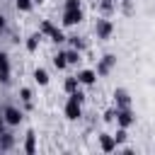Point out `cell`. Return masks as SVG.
Returning a JSON list of instances; mask_svg holds the SVG:
<instances>
[{
    "label": "cell",
    "instance_id": "cell-1",
    "mask_svg": "<svg viewBox=\"0 0 155 155\" xmlns=\"http://www.w3.org/2000/svg\"><path fill=\"white\" fill-rule=\"evenodd\" d=\"M82 19H85V12H82L80 0H65V5H63V17H61L63 27H75V24H80Z\"/></svg>",
    "mask_w": 155,
    "mask_h": 155
},
{
    "label": "cell",
    "instance_id": "cell-2",
    "mask_svg": "<svg viewBox=\"0 0 155 155\" xmlns=\"http://www.w3.org/2000/svg\"><path fill=\"white\" fill-rule=\"evenodd\" d=\"M111 34H114V22L102 15V17L94 22V36H97L99 41H107V39H111Z\"/></svg>",
    "mask_w": 155,
    "mask_h": 155
},
{
    "label": "cell",
    "instance_id": "cell-3",
    "mask_svg": "<svg viewBox=\"0 0 155 155\" xmlns=\"http://www.w3.org/2000/svg\"><path fill=\"white\" fill-rule=\"evenodd\" d=\"M63 114H65L68 121H80V119H82V102H78L75 97L68 94V102H65V107H63Z\"/></svg>",
    "mask_w": 155,
    "mask_h": 155
},
{
    "label": "cell",
    "instance_id": "cell-4",
    "mask_svg": "<svg viewBox=\"0 0 155 155\" xmlns=\"http://www.w3.org/2000/svg\"><path fill=\"white\" fill-rule=\"evenodd\" d=\"M114 68H116V56H114V53H104V56L97 61V68H94V70H97L99 78H107Z\"/></svg>",
    "mask_w": 155,
    "mask_h": 155
},
{
    "label": "cell",
    "instance_id": "cell-5",
    "mask_svg": "<svg viewBox=\"0 0 155 155\" xmlns=\"http://www.w3.org/2000/svg\"><path fill=\"white\" fill-rule=\"evenodd\" d=\"M2 119H5V124H7V126H19V124H22V119H24V114H22V109H19V107L7 104V107L2 109Z\"/></svg>",
    "mask_w": 155,
    "mask_h": 155
},
{
    "label": "cell",
    "instance_id": "cell-6",
    "mask_svg": "<svg viewBox=\"0 0 155 155\" xmlns=\"http://www.w3.org/2000/svg\"><path fill=\"white\" fill-rule=\"evenodd\" d=\"M133 124H136V111H133L131 107H124V109L116 111V126H121V128H131Z\"/></svg>",
    "mask_w": 155,
    "mask_h": 155
},
{
    "label": "cell",
    "instance_id": "cell-7",
    "mask_svg": "<svg viewBox=\"0 0 155 155\" xmlns=\"http://www.w3.org/2000/svg\"><path fill=\"white\" fill-rule=\"evenodd\" d=\"M111 99H114V107L116 109H124V107H131V92L126 87H116L111 92Z\"/></svg>",
    "mask_w": 155,
    "mask_h": 155
},
{
    "label": "cell",
    "instance_id": "cell-8",
    "mask_svg": "<svg viewBox=\"0 0 155 155\" xmlns=\"http://www.w3.org/2000/svg\"><path fill=\"white\" fill-rule=\"evenodd\" d=\"M97 140H99V150H102V153H114V150L119 148V143H116V138H114L111 133H99Z\"/></svg>",
    "mask_w": 155,
    "mask_h": 155
},
{
    "label": "cell",
    "instance_id": "cell-9",
    "mask_svg": "<svg viewBox=\"0 0 155 155\" xmlns=\"http://www.w3.org/2000/svg\"><path fill=\"white\" fill-rule=\"evenodd\" d=\"M97 70H92V68H82V70H78V80H80V85H85V87H92L94 82H97Z\"/></svg>",
    "mask_w": 155,
    "mask_h": 155
},
{
    "label": "cell",
    "instance_id": "cell-10",
    "mask_svg": "<svg viewBox=\"0 0 155 155\" xmlns=\"http://www.w3.org/2000/svg\"><path fill=\"white\" fill-rule=\"evenodd\" d=\"M0 82L2 85L10 82V56L5 51H0Z\"/></svg>",
    "mask_w": 155,
    "mask_h": 155
},
{
    "label": "cell",
    "instance_id": "cell-11",
    "mask_svg": "<svg viewBox=\"0 0 155 155\" xmlns=\"http://www.w3.org/2000/svg\"><path fill=\"white\" fill-rule=\"evenodd\" d=\"M41 39H44V34H41V31H34V34H29V36H27V41H24V48H27L29 53L39 51V44H41Z\"/></svg>",
    "mask_w": 155,
    "mask_h": 155
},
{
    "label": "cell",
    "instance_id": "cell-12",
    "mask_svg": "<svg viewBox=\"0 0 155 155\" xmlns=\"http://www.w3.org/2000/svg\"><path fill=\"white\" fill-rule=\"evenodd\" d=\"M31 78H34V82H36L39 87H46V85L51 82V78H48V70H46V68H36V70L31 73Z\"/></svg>",
    "mask_w": 155,
    "mask_h": 155
},
{
    "label": "cell",
    "instance_id": "cell-13",
    "mask_svg": "<svg viewBox=\"0 0 155 155\" xmlns=\"http://www.w3.org/2000/svg\"><path fill=\"white\" fill-rule=\"evenodd\" d=\"M12 148H15V136L7 133V131H2V133H0V150H2V153H10Z\"/></svg>",
    "mask_w": 155,
    "mask_h": 155
},
{
    "label": "cell",
    "instance_id": "cell-14",
    "mask_svg": "<svg viewBox=\"0 0 155 155\" xmlns=\"http://www.w3.org/2000/svg\"><path fill=\"white\" fill-rule=\"evenodd\" d=\"M24 153H27V155H34V153H36V133H34V131H27V138H24Z\"/></svg>",
    "mask_w": 155,
    "mask_h": 155
},
{
    "label": "cell",
    "instance_id": "cell-15",
    "mask_svg": "<svg viewBox=\"0 0 155 155\" xmlns=\"http://www.w3.org/2000/svg\"><path fill=\"white\" fill-rule=\"evenodd\" d=\"M63 90H65L68 94L78 92V90H80V80H78V75H70V78H65V82H63Z\"/></svg>",
    "mask_w": 155,
    "mask_h": 155
},
{
    "label": "cell",
    "instance_id": "cell-16",
    "mask_svg": "<svg viewBox=\"0 0 155 155\" xmlns=\"http://www.w3.org/2000/svg\"><path fill=\"white\" fill-rule=\"evenodd\" d=\"M53 68H58V70H65V68H68V56H65V51H58V53L53 56Z\"/></svg>",
    "mask_w": 155,
    "mask_h": 155
},
{
    "label": "cell",
    "instance_id": "cell-17",
    "mask_svg": "<svg viewBox=\"0 0 155 155\" xmlns=\"http://www.w3.org/2000/svg\"><path fill=\"white\" fill-rule=\"evenodd\" d=\"M114 10H116V0H99V12L104 17H109Z\"/></svg>",
    "mask_w": 155,
    "mask_h": 155
},
{
    "label": "cell",
    "instance_id": "cell-18",
    "mask_svg": "<svg viewBox=\"0 0 155 155\" xmlns=\"http://www.w3.org/2000/svg\"><path fill=\"white\" fill-rule=\"evenodd\" d=\"M56 29H58V27H56V24H53V22H51V19H44V22H41V24H39V31H41V34H44V36H51V34H53V31H56Z\"/></svg>",
    "mask_w": 155,
    "mask_h": 155
},
{
    "label": "cell",
    "instance_id": "cell-19",
    "mask_svg": "<svg viewBox=\"0 0 155 155\" xmlns=\"http://www.w3.org/2000/svg\"><path fill=\"white\" fill-rule=\"evenodd\" d=\"M80 53H82V51H78V48H73V46H70V48L65 51V56H68V65H78V63L82 61V58H80Z\"/></svg>",
    "mask_w": 155,
    "mask_h": 155
},
{
    "label": "cell",
    "instance_id": "cell-20",
    "mask_svg": "<svg viewBox=\"0 0 155 155\" xmlns=\"http://www.w3.org/2000/svg\"><path fill=\"white\" fill-rule=\"evenodd\" d=\"M119 10H121V15L131 17V15L136 12V7H133V0H119Z\"/></svg>",
    "mask_w": 155,
    "mask_h": 155
},
{
    "label": "cell",
    "instance_id": "cell-21",
    "mask_svg": "<svg viewBox=\"0 0 155 155\" xmlns=\"http://www.w3.org/2000/svg\"><path fill=\"white\" fill-rule=\"evenodd\" d=\"M68 44H70L73 48H78V51H85V48H87L85 39H82V36H78V34H75V36H68Z\"/></svg>",
    "mask_w": 155,
    "mask_h": 155
},
{
    "label": "cell",
    "instance_id": "cell-22",
    "mask_svg": "<svg viewBox=\"0 0 155 155\" xmlns=\"http://www.w3.org/2000/svg\"><path fill=\"white\" fill-rule=\"evenodd\" d=\"M34 5H36L34 0H15L17 12H31V7H34Z\"/></svg>",
    "mask_w": 155,
    "mask_h": 155
},
{
    "label": "cell",
    "instance_id": "cell-23",
    "mask_svg": "<svg viewBox=\"0 0 155 155\" xmlns=\"http://www.w3.org/2000/svg\"><path fill=\"white\" fill-rule=\"evenodd\" d=\"M19 99L24 102V107H27V109H31V107H34V104H31V90H29V87H22V90H19Z\"/></svg>",
    "mask_w": 155,
    "mask_h": 155
},
{
    "label": "cell",
    "instance_id": "cell-24",
    "mask_svg": "<svg viewBox=\"0 0 155 155\" xmlns=\"http://www.w3.org/2000/svg\"><path fill=\"white\" fill-rule=\"evenodd\" d=\"M114 138H116V143H119V145H121V143H126V140H128V128H121V126H119V128H116V133H114Z\"/></svg>",
    "mask_w": 155,
    "mask_h": 155
},
{
    "label": "cell",
    "instance_id": "cell-25",
    "mask_svg": "<svg viewBox=\"0 0 155 155\" xmlns=\"http://www.w3.org/2000/svg\"><path fill=\"white\" fill-rule=\"evenodd\" d=\"M116 111H119L116 107H109V109L104 111V116H102V119H104L107 124H111V121H116Z\"/></svg>",
    "mask_w": 155,
    "mask_h": 155
},
{
    "label": "cell",
    "instance_id": "cell-26",
    "mask_svg": "<svg viewBox=\"0 0 155 155\" xmlns=\"http://www.w3.org/2000/svg\"><path fill=\"white\" fill-rule=\"evenodd\" d=\"M5 24H7V22H5V17H2V15H0V34H2V31H5Z\"/></svg>",
    "mask_w": 155,
    "mask_h": 155
},
{
    "label": "cell",
    "instance_id": "cell-27",
    "mask_svg": "<svg viewBox=\"0 0 155 155\" xmlns=\"http://www.w3.org/2000/svg\"><path fill=\"white\" fill-rule=\"evenodd\" d=\"M5 126H7V124H5V119H2V114H0V133L5 131Z\"/></svg>",
    "mask_w": 155,
    "mask_h": 155
},
{
    "label": "cell",
    "instance_id": "cell-28",
    "mask_svg": "<svg viewBox=\"0 0 155 155\" xmlns=\"http://www.w3.org/2000/svg\"><path fill=\"white\" fill-rule=\"evenodd\" d=\"M34 2H39V5H41V2H44V0H34Z\"/></svg>",
    "mask_w": 155,
    "mask_h": 155
}]
</instances>
